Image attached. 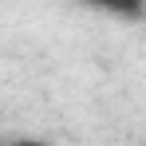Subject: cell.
Returning a JSON list of instances; mask_svg holds the SVG:
<instances>
[]
</instances>
